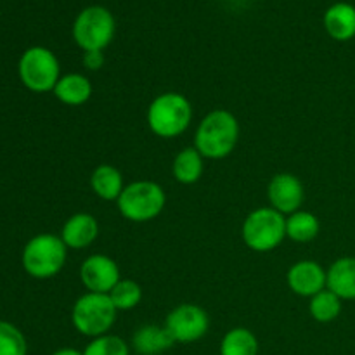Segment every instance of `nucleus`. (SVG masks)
<instances>
[{
	"label": "nucleus",
	"mask_w": 355,
	"mask_h": 355,
	"mask_svg": "<svg viewBox=\"0 0 355 355\" xmlns=\"http://www.w3.org/2000/svg\"><path fill=\"white\" fill-rule=\"evenodd\" d=\"M17 75L21 83L31 92H52L61 78V64L51 49L33 45L21 54Z\"/></svg>",
	"instance_id": "nucleus-7"
},
{
	"label": "nucleus",
	"mask_w": 355,
	"mask_h": 355,
	"mask_svg": "<svg viewBox=\"0 0 355 355\" xmlns=\"http://www.w3.org/2000/svg\"><path fill=\"white\" fill-rule=\"evenodd\" d=\"M149 130L162 139L182 135L193 121V104L184 94L163 92L151 101L146 113Z\"/></svg>",
	"instance_id": "nucleus-2"
},
{
	"label": "nucleus",
	"mask_w": 355,
	"mask_h": 355,
	"mask_svg": "<svg viewBox=\"0 0 355 355\" xmlns=\"http://www.w3.org/2000/svg\"><path fill=\"white\" fill-rule=\"evenodd\" d=\"M267 198L274 210L283 215H291L302 210L305 200L304 184L293 173H276L267 186Z\"/></svg>",
	"instance_id": "nucleus-11"
},
{
	"label": "nucleus",
	"mask_w": 355,
	"mask_h": 355,
	"mask_svg": "<svg viewBox=\"0 0 355 355\" xmlns=\"http://www.w3.org/2000/svg\"><path fill=\"white\" fill-rule=\"evenodd\" d=\"M342 298L336 297L333 291H329L328 288H326L321 293L314 295V297L311 298V302H309L311 318L314 319V321L322 322V324L333 322L335 319L340 318V314H342Z\"/></svg>",
	"instance_id": "nucleus-22"
},
{
	"label": "nucleus",
	"mask_w": 355,
	"mask_h": 355,
	"mask_svg": "<svg viewBox=\"0 0 355 355\" xmlns=\"http://www.w3.org/2000/svg\"><path fill=\"white\" fill-rule=\"evenodd\" d=\"M205 172V158L196 148H184L172 163L173 179L184 186L196 184Z\"/></svg>",
	"instance_id": "nucleus-19"
},
{
	"label": "nucleus",
	"mask_w": 355,
	"mask_h": 355,
	"mask_svg": "<svg viewBox=\"0 0 355 355\" xmlns=\"http://www.w3.org/2000/svg\"><path fill=\"white\" fill-rule=\"evenodd\" d=\"M52 355H83V352H80V350H76V349H59V350H55L54 354Z\"/></svg>",
	"instance_id": "nucleus-27"
},
{
	"label": "nucleus",
	"mask_w": 355,
	"mask_h": 355,
	"mask_svg": "<svg viewBox=\"0 0 355 355\" xmlns=\"http://www.w3.org/2000/svg\"><path fill=\"white\" fill-rule=\"evenodd\" d=\"M83 355H130V349L123 338L116 335H103L90 340L83 350Z\"/></svg>",
	"instance_id": "nucleus-25"
},
{
	"label": "nucleus",
	"mask_w": 355,
	"mask_h": 355,
	"mask_svg": "<svg viewBox=\"0 0 355 355\" xmlns=\"http://www.w3.org/2000/svg\"><path fill=\"white\" fill-rule=\"evenodd\" d=\"M239 141V121L231 111L214 110L200 121L194 134V148L207 159H224Z\"/></svg>",
	"instance_id": "nucleus-1"
},
{
	"label": "nucleus",
	"mask_w": 355,
	"mask_h": 355,
	"mask_svg": "<svg viewBox=\"0 0 355 355\" xmlns=\"http://www.w3.org/2000/svg\"><path fill=\"white\" fill-rule=\"evenodd\" d=\"M90 187H92L94 194L101 200L118 201V198L125 189L123 173L116 166L103 163L90 175Z\"/></svg>",
	"instance_id": "nucleus-18"
},
{
	"label": "nucleus",
	"mask_w": 355,
	"mask_h": 355,
	"mask_svg": "<svg viewBox=\"0 0 355 355\" xmlns=\"http://www.w3.org/2000/svg\"><path fill=\"white\" fill-rule=\"evenodd\" d=\"M259 340L250 329L232 328L224 335L220 343V355H257Z\"/></svg>",
	"instance_id": "nucleus-21"
},
{
	"label": "nucleus",
	"mask_w": 355,
	"mask_h": 355,
	"mask_svg": "<svg viewBox=\"0 0 355 355\" xmlns=\"http://www.w3.org/2000/svg\"><path fill=\"white\" fill-rule=\"evenodd\" d=\"M165 326L175 343H193L207 335L210 318L200 305L180 304L166 315Z\"/></svg>",
	"instance_id": "nucleus-9"
},
{
	"label": "nucleus",
	"mask_w": 355,
	"mask_h": 355,
	"mask_svg": "<svg viewBox=\"0 0 355 355\" xmlns=\"http://www.w3.org/2000/svg\"><path fill=\"white\" fill-rule=\"evenodd\" d=\"M99 236L96 217L85 211L71 215L61 229V239L68 250H83L92 245Z\"/></svg>",
	"instance_id": "nucleus-13"
},
{
	"label": "nucleus",
	"mask_w": 355,
	"mask_h": 355,
	"mask_svg": "<svg viewBox=\"0 0 355 355\" xmlns=\"http://www.w3.org/2000/svg\"><path fill=\"white\" fill-rule=\"evenodd\" d=\"M120 279L121 274L118 263L103 253L87 257L80 267V281L90 293L110 295Z\"/></svg>",
	"instance_id": "nucleus-10"
},
{
	"label": "nucleus",
	"mask_w": 355,
	"mask_h": 355,
	"mask_svg": "<svg viewBox=\"0 0 355 355\" xmlns=\"http://www.w3.org/2000/svg\"><path fill=\"white\" fill-rule=\"evenodd\" d=\"M68 259V248L61 236L37 234L24 245L21 253V263L28 276L35 279H51L64 267Z\"/></svg>",
	"instance_id": "nucleus-3"
},
{
	"label": "nucleus",
	"mask_w": 355,
	"mask_h": 355,
	"mask_svg": "<svg viewBox=\"0 0 355 355\" xmlns=\"http://www.w3.org/2000/svg\"><path fill=\"white\" fill-rule=\"evenodd\" d=\"M92 82L82 73H68L59 78L52 94L66 106H82L92 97Z\"/></svg>",
	"instance_id": "nucleus-16"
},
{
	"label": "nucleus",
	"mask_w": 355,
	"mask_h": 355,
	"mask_svg": "<svg viewBox=\"0 0 355 355\" xmlns=\"http://www.w3.org/2000/svg\"><path fill=\"white\" fill-rule=\"evenodd\" d=\"M321 231L319 218L312 211L298 210L286 217V238L295 243H309Z\"/></svg>",
	"instance_id": "nucleus-20"
},
{
	"label": "nucleus",
	"mask_w": 355,
	"mask_h": 355,
	"mask_svg": "<svg viewBox=\"0 0 355 355\" xmlns=\"http://www.w3.org/2000/svg\"><path fill=\"white\" fill-rule=\"evenodd\" d=\"M241 238L252 252H272L286 238V217L272 207L257 208L243 222Z\"/></svg>",
	"instance_id": "nucleus-5"
},
{
	"label": "nucleus",
	"mask_w": 355,
	"mask_h": 355,
	"mask_svg": "<svg viewBox=\"0 0 355 355\" xmlns=\"http://www.w3.org/2000/svg\"><path fill=\"white\" fill-rule=\"evenodd\" d=\"M73 40L83 52L104 51L113 42L116 21L104 6H89L76 14L73 21Z\"/></svg>",
	"instance_id": "nucleus-6"
},
{
	"label": "nucleus",
	"mask_w": 355,
	"mask_h": 355,
	"mask_svg": "<svg viewBox=\"0 0 355 355\" xmlns=\"http://www.w3.org/2000/svg\"><path fill=\"white\" fill-rule=\"evenodd\" d=\"M116 314L118 311L110 295L87 291L73 305L71 322L80 335L97 338L110 333L116 321Z\"/></svg>",
	"instance_id": "nucleus-8"
},
{
	"label": "nucleus",
	"mask_w": 355,
	"mask_h": 355,
	"mask_svg": "<svg viewBox=\"0 0 355 355\" xmlns=\"http://www.w3.org/2000/svg\"><path fill=\"white\" fill-rule=\"evenodd\" d=\"M175 340L172 338L166 326L146 324L139 328L132 336V345L141 355H159L172 349Z\"/></svg>",
	"instance_id": "nucleus-17"
},
{
	"label": "nucleus",
	"mask_w": 355,
	"mask_h": 355,
	"mask_svg": "<svg viewBox=\"0 0 355 355\" xmlns=\"http://www.w3.org/2000/svg\"><path fill=\"white\" fill-rule=\"evenodd\" d=\"M110 298L116 311H132L142 300V288L134 279H120L110 291Z\"/></svg>",
	"instance_id": "nucleus-23"
},
{
	"label": "nucleus",
	"mask_w": 355,
	"mask_h": 355,
	"mask_svg": "<svg viewBox=\"0 0 355 355\" xmlns=\"http://www.w3.org/2000/svg\"><path fill=\"white\" fill-rule=\"evenodd\" d=\"M28 343L12 322L0 321V355H26Z\"/></svg>",
	"instance_id": "nucleus-24"
},
{
	"label": "nucleus",
	"mask_w": 355,
	"mask_h": 355,
	"mask_svg": "<svg viewBox=\"0 0 355 355\" xmlns=\"http://www.w3.org/2000/svg\"><path fill=\"white\" fill-rule=\"evenodd\" d=\"M166 205V194L158 182L135 180L125 186L116 201L118 211L127 220L146 224L162 215Z\"/></svg>",
	"instance_id": "nucleus-4"
},
{
	"label": "nucleus",
	"mask_w": 355,
	"mask_h": 355,
	"mask_svg": "<svg viewBox=\"0 0 355 355\" xmlns=\"http://www.w3.org/2000/svg\"><path fill=\"white\" fill-rule=\"evenodd\" d=\"M324 30L333 40L349 42L355 37V6L349 2H336L326 9L322 17Z\"/></svg>",
	"instance_id": "nucleus-14"
},
{
	"label": "nucleus",
	"mask_w": 355,
	"mask_h": 355,
	"mask_svg": "<svg viewBox=\"0 0 355 355\" xmlns=\"http://www.w3.org/2000/svg\"><path fill=\"white\" fill-rule=\"evenodd\" d=\"M326 288L342 300H355V257L335 260L328 270Z\"/></svg>",
	"instance_id": "nucleus-15"
},
{
	"label": "nucleus",
	"mask_w": 355,
	"mask_h": 355,
	"mask_svg": "<svg viewBox=\"0 0 355 355\" xmlns=\"http://www.w3.org/2000/svg\"><path fill=\"white\" fill-rule=\"evenodd\" d=\"M286 281L290 290L298 297L312 298L314 295L326 290L328 274L314 260H300L293 263L286 274Z\"/></svg>",
	"instance_id": "nucleus-12"
},
{
	"label": "nucleus",
	"mask_w": 355,
	"mask_h": 355,
	"mask_svg": "<svg viewBox=\"0 0 355 355\" xmlns=\"http://www.w3.org/2000/svg\"><path fill=\"white\" fill-rule=\"evenodd\" d=\"M82 62H83V66L89 69V71H99V69L104 66V62H106V58H104V51L83 52Z\"/></svg>",
	"instance_id": "nucleus-26"
}]
</instances>
